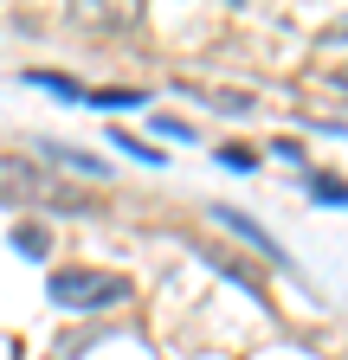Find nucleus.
<instances>
[{"instance_id": "obj_1", "label": "nucleus", "mask_w": 348, "mask_h": 360, "mask_svg": "<svg viewBox=\"0 0 348 360\" xmlns=\"http://www.w3.org/2000/svg\"><path fill=\"white\" fill-rule=\"evenodd\" d=\"M0 200H20V206H39V200H52L65 212H91V200L58 187V174H46L39 161H20V155H0Z\"/></svg>"}, {"instance_id": "obj_2", "label": "nucleus", "mask_w": 348, "mask_h": 360, "mask_svg": "<svg viewBox=\"0 0 348 360\" xmlns=\"http://www.w3.org/2000/svg\"><path fill=\"white\" fill-rule=\"evenodd\" d=\"M52 302L58 309H104L129 296V277H110V270H52Z\"/></svg>"}, {"instance_id": "obj_3", "label": "nucleus", "mask_w": 348, "mask_h": 360, "mask_svg": "<svg viewBox=\"0 0 348 360\" xmlns=\"http://www.w3.org/2000/svg\"><path fill=\"white\" fill-rule=\"evenodd\" d=\"M206 212H213V219H220V225H226V232H239V238H245L251 251H265V264H278V270H290V257H284V245H278V238L265 232V225H251V219H245L239 206H206Z\"/></svg>"}, {"instance_id": "obj_4", "label": "nucleus", "mask_w": 348, "mask_h": 360, "mask_svg": "<svg viewBox=\"0 0 348 360\" xmlns=\"http://www.w3.org/2000/svg\"><path fill=\"white\" fill-rule=\"evenodd\" d=\"M39 155H46V161H58V167H71V174H110V161L84 155V148H71V142H39Z\"/></svg>"}, {"instance_id": "obj_5", "label": "nucleus", "mask_w": 348, "mask_h": 360, "mask_svg": "<svg viewBox=\"0 0 348 360\" xmlns=\"http://www.w3.org/2000/svg\"><path fill=\"white\" fill-rule=\"evenodd\" d=\"M206 264L220 270V277H232L239 290H251V296H265V283H258V270H245L239 257H226V251H206Z\"/></svg>"}, {"instance_id": "obj_6", "label": "nucleus", "mask_w": 348, "mask_h": 360, "mask_svg": "<svg viewBox=\"0 0 348 360\" xmlns=\"http://www.w3.org/2000/svg\"><path fill=\"white\" fill-rule=\"evenodd\" d=\"M13 251L32 257V264H39V257H52V232H46V225H13Z\"/></svg>"}, {"instance_id": "obj_7", "label": "nucleus", "mask_w": 348, "mask_h": 360, "mask_svg": "<svg viewBox=\"0 0 348 360\" xmlns=\"http://www.w3.org/2000/svg\"><path fill=\"white\" fill-rule=\"evenodd\" d=\"M110 148H123V155H136V161H149V167H161V148H149L142 135H129V129H110Z\"/></svg>"}, {"instance_id": "obj_8", "label": "nucleus", "mask_w": 348, "mask_h": 360, "mask_svg": "<svg viewBox=\"0 0 348 360\" xmlns=\"http://www.w3.org/2000/svg\"><path fill=\"white\" fill-rule=\"evenodd\" d=\"M91 103H97V110H129V103H142V90H129V84H110V90H91Z\"/></svg>"}, {"instance_id": "obj_9", "label": "nucleus", "mask_w": 348, "mask_h": 360, "mask_svg": "<svg viewBox=\"0 0 348 360\" xmlns=\"http://www.w3.org/2000/svg\"><path fill=\"white\" fill-rule=\"evenodd\" d=\"M26 84H39V90H52V97H84V90L65 77V71H26Z\"/></svg>"}, {"instance_id": "obj_10", "label": "nucleus", "mask_w": 348, "mask_h": 360, "mask_svg": "<svg viewBox=\"0 0 348 360\" xmlns=\"http://www.w3.org/2000/svg\"><path fill=\"white\" fill-rule=\"evenodd\" d=\"M310 193H316V200H329V206H348V180H335V174H316V180H310Z\"/></svg>"}, {"instance_id": "obj_11", "label": "nucleus", "mask_w": 348, "mask_h": 360, "mask_svg": "<svg viewBox=\"0 0 348 360\" xmlns=\"http://www.w3.org/2000/svg\"><path fill=\"white\" fill-rule=\"evenodd\" d=\"M206 103H220L226 116H251V110H258L251 97H239V90H206Z\"/></svg>"}, {"instance_id": "obj_12", "label": "nucleus", "mask_w": 348, "mask_h": 360, "mask_svg": "<svg viewBox=\"0 0 348 360\" xmlns=\"http://www.w3.org/2000/svg\"><path fill=\"white\" fill-rule=\"evenodd\" d=\"M220 161H226L232 174H251V167H258V155H251V148H220Z\"/></svg>"}, {"instance_id": "obj_13", "label": "nucleus", "mask_w": 348, "mask_h": 360, "mask_svg": "<svg viewBox=\"0 0 348 360\" xmlns=\"http://www.w3.org/2000/svg\"><path fill=\"white\" fill-rule=\"evenodd\" d=\"M155 129H161V135H174V142H194V129H187V122H174V116H161Z\"/></svg>"}, {"instance_id": "obj_14", "label": "nucleus", "mask_w": 348, "mask_h": 360, "mask_svg": "<svg viewBox=\"0 0 348 360\" xmlns=\"http://www.w3.org/2000/svg\"><path fill=\"white\" fill-rule=\"evenodd\" d=\"M342 84H348V65H342Z\"/></svg>"}]
</instances>
